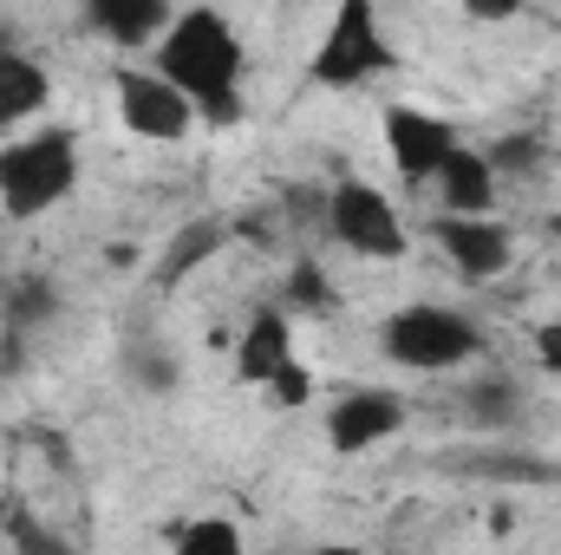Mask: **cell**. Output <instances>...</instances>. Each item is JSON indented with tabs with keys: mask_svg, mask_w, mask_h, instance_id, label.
<instances>
[{
	"mask_svg": "<svg viewBox=\"0 0 561 555\" xmlns=\"http://www.w3.org/2000/svg\"><path fill=\"white\" fill-rule=\"evenodd\" d=\"M7 543H13V555H79L59 530H46L39 517H26V510H13L7 517Z\"/></svg>",
	"mask_w": 561,
	"mask_h": 555,
	"instance_id": "cell-18",
	"label": "cell"
},
{
	"mask_svg": "<svg viewBox=\"0 0 561 555\" xmlns=\"http://www.w3.org/2000/svg\"><path fill=\"white\" fill-rule=\"evenodd\" d=\"M170 555H249V536H242V523H229V517H190V523L176 530Z\"/></svg>",
	"mask_w": 561,
	"mask_h": 555,
	"instance_id": "cell-16",
	"label": "cell"
},
{
	"mask_svg": "<svg viewBox=\"0 0 561 555\" xmlns=\"http://www.w3.org/2000/svg\"><path fill=\"white\" fill-rule=\"evenodd\" d=\"M112 105H118V125L144 144H183L203 125L196 105H190L157 66H118V72H112Z\"/></svg>",
	"mask_w": 561,
	"mask_h": 555,
	"instance_id": "cell-7",
	"label": "cell"
},
{
	"mask_svg": "<svg viewBox=\"0 0 561 555\" xmlns=\"http://www.w3.org/2000/svg\"><path fill=\"white\" fill-rule=\"evenodd\" d=\"M405 412H412L405 393H392V386H353V393L333 399V412H327V444H333L340 457H359V451L399 438V431H405Z\"/></svg>",
	"mask_w": 561,
	"mask_h": 555,
	"instance_id": "cell-9",
	"label": "cell"
},
{
	"mask_svg": "<svg viewBox=\"0 0 561 555\" xmlns=\"http://www.w3.org/2000/svg\"><path fill=\"white\" fill-rule=\"evenodd\" d=\"M320 209H327V216H320L327 236H333L346 256H366V262H405V256H412V229H405L399 203H392L379 183L346 177V183L327 190Z\"/></svg>",
	"mask_w": 561,
	"mask_h": 555,
	"instance_id": "cell-5",
	"label": "cell"
},
{
	"mask_svg": "<svg viewBox=\"0 0 561 555\" xmlns=\"http://www.w3.org/2000/svg\"><path fill=\"white\" fill-rule=\"evenodd\" d=\"M131 380L150 386V393H170V386H176V366H170L163 353H131Z\"/></svg>",
	"mask_w": 561,
	"mask_h": 555,
	"instance_id": "cell-21",
	"label": "cell"
},
{
	"mask_svg": "<svg viewBox=\"0 0 561 555\" xmlns=\"http://www.w3.org/2000/svg\"><path fill=\"white\" fill-rule=\"evenodd\" d=\"M463 418L483 424V431L516 424V418H523V386H516L510 373H477V380L463 386Z\"/></svg>",
	"mask_w": 561,
	"mask_h": 555,
	"instance_id": "cell-14",
	"label": "cell"
},
{
	"mask_svg": "<svg viewBox=\"0 0 561 555\" xmlns=\"http://www.w3.org/2000/svg\"><path fill=\"white\" fill-rule=\"evenodd\" d=\"M150 66L196 105L203 125H216V132L242 125V112H249V99H242L249 46H242V33L216 7H183L163 26V39L150 46Z\"/></svg>",
	"mask_w": 561,
	"mask_h": 555,
	"instance_id": "cell-1",
	"label": "cell"
},
{
	"mask_svg": "<svg viewBox=\"0 0 561 555\" xmlns=\"http://www.w3.org/2000/svg\"><path fill=\"white\" fill-rule=\"evenodd\" d=\"M46 314H53V287H46L39 275H26L13 294H7V320H13V327H39Z\"/></svg>",
	"mask_w": 561,
	"mask_h": 555,
	"instance_id": "cell-19",
	"label": "cell"
},
{
	"mask_svg": "<svg viewBox=\"0 0 561 555\" xmlns=\"http://www.w3.org/2000/svg\"><path fill=\"white\" fill-rule=\"evenodd\" d=\"M79 190V138L72 132H20L0 144V209L13 223H39Z\"/></svg>",
	"mask_w": 561,
	"mask_h": 555,
	"instance_id": "cell-2",
	"label": "cell"
},
{
	"mask_svg": "<svg viewBox=\"0 0 561 555\" xmlns=\"http://www.w3.org/2000/svg\"><path fill=\"white\" fill-rule=\"evenodd\" d=\"M536 366H542L549 380H561V314L536 327Z\"/></svg>",
	"mask_w": 561,
	"mask_h": 555,
	"instance_id": "cell-22",
	"label": "cell"
},
{
	"mask_svg": "<svg viewBox=\"0 0 561 555\" xmlns=\"http://www.w3.org/2000/svg\"><path fill=\"white\" fill-rule=\"evenodd\" d=\"M431 236H437V249L450 256V269L463 281H496L516 262V236L496 216H437Z\"/></svg>",
	"mask_w": 561,
	"mask_h": 555,
	"instance_id": "cell-10",
	"label": "cell"
},
{
	"mask_svg": "<svg viewBox=\"0 0 561 555\" xmlns=\"http://www.w3.org/2000/svg\"><path fill=\"white\" fill-rule=\"evenodd\" d=\"M431 190H437V209H444V216H490V209H496V170H490V157L470 150V144L450 150V163L437 170Z\"/></svg>",
	"mask_w": 561,
	"mask_h": 555,
	"instance_id": "cell-12",
	"label": "cell"
},
{
	"mask_svg": "<svg viewBox=\"0 0 561 555\" xmlns=\"http://www.w3.org/2000/svg\"><path fill=\"white\" fill-rule=\"evenodd\" d=\"M313 555H366V550H353V543H320Z\"/></svg>",
	"mask_w": 561,
	"mask_h": 555,
	"instance_id": "cell-23",
	"label": "cell"
},
{
	"mask_svg": "<svg viewBox=\"0 0 561 555\" xmlns=\"http://www.w3.org/2000/svg\"><path fill=\"white\" fill-rule=\"evenodd\" d=\"M379 353L405 373H450L463 360L483 353V327L463 314V307H444V301H405L386 314L379 327Z\"/></svg>",
	"mask_w": 561,
	"mask_h": 555,
	"instance_id": "cell-3",
	"label": "cell"
},
{
	"mask_svg": "<svg viewBox=\"0 0 561 555\" xmlns=\"http://www.w3.org/2000/svg\"><path fill=\"white\" fill-rule=\"evenodd\" d=\"M457 125L450 118H437V112H424V105H386V157H392V170L412 183V190H431L437 183V170L450 163V150H457Z\"/></svg>",
	"mask_w": 561,
	"mask_h": 555,
	"instance_id": "cell-8",
	"label": "cell"
},
{
	"mask_svg": "<svg viewBox=\"0 0 561 555\" xmlns=\"http://www.w3.org/2000/svg\"><path fill=\"white\" fill-rule=\"evenodd\" d=\"M333 307H340L333 275H327L320 262H294V275H287V287H280V314L294 320V314H333Z\"/></svg>",
	"mask_w": 561,
	"mask_h": 555,
	"instance_id": "cell-17",
	"label": "cell"
},
{
	"mask_svg": "<svg viewBox=\"0 0 561 555\" xmlns=\"http://www.w3.org/2000/svg\"><path fill=\"white\" fill-rule=\"evenodd\" d=\"M236 380L268 393V406H287V412L313 399V380H307V366L294 353V320L280 307H255L249 314V327L236 340Z\"/></svg>",
	"mask_w": 561,
	"mask_h": 555,
	"instance_id": "cell-6",
	"label": "cell"
},
{
	"mask_svg": "<svg viewBox=\"0 0 561 555\" xmlns=\"http://www.w3.org/2000/svg\"><path fill=\"white\" fill-rule=\"evenodd\" d=\"M483 157H490V170H496V183H503V177H523V170H536L542 138H503V144H490Z\"/></svg>",
	"mask_w": 561,
	"mask_h": 555,
	"instance_id": "cell-20",
	"label": "cell"
},
{
	"mask_svg": "<svg viewBox=\"0 0 561 555\" xmlns=\"http://www.w3.org/2000/svg\"><path fill=\"white\" fill-rule=\"evenodd\" d=\"M46 105H53V72L33 53L0 46V132L20 138V125H33Z\"/></svg>",
	"mask_w": 561,
	"mask_h": 555,
	"instance_id": "cell-11",
	"label": "cell"
},
{
	"mask_svg": "<svg viewBox=\"0 0 561 555\" xmlns=\"http://www.w3.org/2000/svg\"><path fill=\"white\" fill-rule=\"evenodd\" d=\"M170 20H176V7H163V0H92V7H85V26H92L99 39H112L118 53L157 46Z\"/></svg>",
	"mask_w": 561,
	"mask_h": 555,
	"instance_id": "cell-13",
	"label": "cell"
},
{
	"mask_svg": "<svg viewBox=\"0 0 561 555\" xmlns=\"http://www.w3.org/2000/svg\"><path fill=\"white\" fill-rule=\"evenodd\" d=\"M222 242H229V229H222V223H190L183 236H170V242H163V269H157V275H163V281L196 275Z\"/></svg>",
	"mask_w": 561,
	"mask_h": 555,
	"instance_id": "cell-15",
	"label": "cell"
},
{
	"mask_svg": "<svg viewBox=\"0 0 561 555\" xmlns=\"http://www.w3.org/2000/svg\"><path fill=\"white\" fill-rule=\"evenodd\" d=\"M392 66H399V53H392V39L379 26V7L373 0H340L327 33H320V46H313V86L359 92V86H373Z\"/></svg>",
	"mask_w": 561,
	"mask_h": 555,
	"instance_id": "cell-4",
	"label": "cell"
}]
</instances>
